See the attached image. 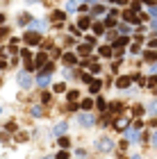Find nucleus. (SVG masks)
Here are the masks:
<instances>
[{
    "label": "nucleus",
    "instance_id": "17",
    "mask_svg": "<svg viewBox=\"0 0 157 159\" xmlns=\"http://www.w3.org/2000/svg\"><path fill=\"white\" fill-rule=\"evenodd\" d=\"M43 64H46V55H36V62H34V68L43 66Z\"/></svg>",
    "mask_w": 157,
    "mask_h": 159
},
{
    "label": "nucleus",
    "instance_id": "11",
    "mask_svg": "<svg viewBox=\"0 0 157 159\" xmlns=\"http://www.w3.org/2000/svg\"><path fill=\"white\" fill-rule=\"evenodd\" d=\"M143 57H146L148 62H157V50H152V48H150V50L143 52Z\"/></svg>",
    "mask_w": 157,
    "mask_h": 159
},
{
    "label": "nucleus",
    "instance_id": "34",
    "mask_svg": "<svg viewBox=\"0 0 157 159\" xmlns=\"http://www.w3.org/2000/svg\"><path fill=\"white\" fill-rule=\"evenodd\" d=\"M148 46H150L152 50H157V39H150V41H148Z\"/></svg>",
    "mask_w": 157,
    "mask_h": 159
},
{
    "label": "nucleus",
    "instance_id": "22",
    "mask_svg": "<svg viewBox=\"0 0 157 159\" xmlns=\"http://www.w3.org/2000/svg\"><path fill=\"white\" fill-rule=\"evenodd\" d=\"M77 98H80V93H77V91H68V100H71V102H75Z\"/></svg>",
    "mask_w": 157,
    "mask_h": 159
},
{
    "label": "nucleus",
    "instance_id": "31",
    "mask_svg": "<svg viewBox=\"0 0 157 159\" xmlns=\"http://www.w3.org/2000/svg\"><path fill=\"white\" fill-rule=\"evenodd\" d=\"M55 91H57V93H64L66 87H64V84H55Z\"/></svg>",
    "mask_w": 157,
    "mask_h": 159
},
{
    "label": "nucleus",
    "instance_id": "44",
    "mask_svg": "<svg viewBox=\"0 0 157 159\" xmlns=\"http://www.w3.org/2000/svg\"><path fill=\"white\" fill-rule=\"evenodd\" d=\"M143 2H148V5H150V2H155V0H143Z\"/></svg>",
    "mask_w": 157,
    "mask_h": 159
},
{
    "label": "nucleus",
    "instance_id": "36",
    "mask_svg": "<svg viewBox=\"0 0 157 159\" xmlns=\"http://www.w3.org/2000/svg\"><path fill=\"white\" fill-rule=\"evenodd\" d=\"M75 7H77V5H75V2H73V0H71V2L66 5V9H68V11H73V9H75Z\"/></svg>",
    "mask_w": 157,
    "mask_h": 159
},
{
    "label": "nucleus",
    "instance_id": "29",
    "mask_svg": "<svg viewBox=\"0 0 157 159\" xmlns=\"http://www.w3.org/2000/svg\"><path fill=\"white\" fill-rule=\"evenodd\" d=\"M109 109H111V112H121V105H118V102H111Z\"/></svg>",
    "mask_w": 157,
    "mask_h": 159
},
{
    "label": "nucleus",
    "instance_id": "16",
    "mask_svg": "<svg viewBox=\"0 0 157 159\" xmlns=\"http://www.w3.org/2000/svg\"><path fill=\"white\" fill-rule=\"evenodd\" d=\"M77 52H80V55H89V52H91V43H84V46H80V48H77Z\"/></svg>",
    "mask_w": 157,
    "mask_h": 159
},
{
    "label": "nucleus",
    "instance_id": "43",
    "mask_svg": "<svg viewBox=\"0 0 157 159\" xmlns=\"http://www.w3.org/2000/svg\"><path fill=\"white\" fill-rule=\"evenodd\" d=\"M2 21H5V16H2V14H0V23H2Z\"/></svg>",
    "mask_w": 157,
    "mask_h": 159
},
{
    "label": "nucleus",
    "instance_id": "37",
    "mask_svg": "<svg viewBox=\"0 0 157 159\" xmlns=\"http://www.w3.org/2000/svg\"><path fill=\"white\" fill-rule=\"evenodd\" d=\"M5 34H7V27H0V39H2Z\"/></svg>",
    "mask_w": 157,
    "mask_h": 159
},
{
    "label": "nucleus",
    "instance_id": "39",
    "mask_svg": "<svg viewBox=\"0 0 157 159\" xmlns=\"http://www.w3.org/2000/svg\"><path fill=\"white\" fill-rule=\"evenodd\" d=\"M150 73H152V75H157V62L152 64V71H150Z\"/></svg>",
    "mask_w": 157,
    "mask_h": 159
},
{
    "label": "nucleus",
    "instance_id": "40",
    "mask_svg": "<svg viewBox=\"0 0 157 159\" xmlns=\"http://www.w3.org/2000/svg\"><path fill=\"white\" fill-rule=\"evenodd\" d=\"M150 14H152V16L157 18V7H152V9H150Z\"/></svg>",
    "mask_w": 157,
    "mask_h": 159
},
{
    "label": "nucleus",
    "instance_id": "15",
    "mask_svg": "<svg viewBox=\"0 0 157 159\" xmlns=\"http://www.w3.org/2000/svg\"><path fill=\"white\" fill-rule=\"evenodd\" d=\"M77 25H80V30H89L91 21H89V18H80V21H77Z\"/></svg>",
    "mask_w": 157,
    "mask_h": 159
},
{
    "label": "nucleus",
    "instance_id": "30",
    "mask_svg": "<svg viewBox=\"0 0 157 159\" xmlns=\"http://www.w3.org/2000/svg\"><path fill=\"white\" fill-rule=\"evenodd\" d=\"M96 107H98V109H105L107 105H105V100H100V98H98V100H96Z\"/></svg>",
    "mask_w": 157,
    "mask_h": 159
},
{
    "label": "nucleus",
    "instance_id": "42",
    "mask_svg": "<svg viewBox=\"0 0 157 159\" xmlns=\"http://www.w3.org/2000/svg\"><path fill=\"white\" fill-rule=\"evenodd\" d=\"M152 27H155V30H157V21H152Z\"/></svg>",
    "mask_w": 157,
    "mask_h": 159
},
{
    "label": "nucleus",
    "instance_id": "25",
    "mask_svg": "<svg viewBox=\"0 0 157 159\" xmlns=\"http://www.w3.org/2000/svg\"><path fill=\"white\" fill-rule=\"evenodd\" d=\"M32 27H36V30H43V27H46V23H41V21H32Z\"/></svg>",
    "mask_w": 157,
    "mask_h": 159
},
{
    "label": "nucleus",
    "instance_id": "20",
    "mask_svg": "<svg viewBox=\"0 0 157 159\" xmlns=\"http://www.w3.org/2000/svg\"><path fill=\"white\" fill-rule=\"evenodd\" d=\"M105 25H107V27H114V25H116V21H114V14H109V16H107Z\"/></svg>",
    "mask_w": 157,
    "mask_h": 159
},
{
    "label": "nucleus",
    "instance_id": "35",
    "mask_svg": "<svg viewBox=\"0 0 157 159\" xmlns=\"http://www.w3.org/2000/svg\"><path fill=\"white\" fill-rule=\"evenodd\" d=\"M82 82H86V84H91V75H86V73H84V75H82Z\"/></svg>",
    "mask_w": 157,
    "mask_h": 159
},
{
    "label": "nucleus",
    "instance_id": "45",
    "mask_svg": "<svg viewBox=\"0 0 157 159\" xmlns=\"http://www.w3.org/2000/svg\"><path fill=\"white\" fill-rule=\"evenodd\" d=\"M43 159H52V157H43Z\"/></svg>",
    "mask_w": 157,
    "mask_h": 159
},
{
    "label": "nucleus",
    "instance_id": "18",
    "mask_svg": "<svg viewBox=\"0 0 157 159\" xmlns=\"http://www.w3.org/2000/svg\"><path fill=\"white\" fill-rule=\"evenodd\" d=\"M93 32L102 36V32H105V25H102V23H93Z\"/></svg>",
    "mask_w": 157,
    "mask_h": 159
},
{
    "label": "nucleus",
    "instance_id": "27",
    "mask_svg": "<svg viewBox=\"0 0 157 159\" xmlns=\"http://www.w3.org/2000/svg\"><path fill=\"white\" fill-rule=\"evenodd\" d=\"M125 43H127V36H121V39H118V41H116V48L125 46Z\"/></svg>",
    "mask_w": 157,
    "mask_h": 159
},
{
    "label": "nucleus",
    "instance_id": "21",
    "mask_svg": "<svg viewBox=\"0 0 157 159\" xmlns=\"http://www.w3.org/2000/svg\"><path fill=\"white\" fill-rule=\"evenodd\" d=\"M143 112H146V109H143V107H141V105H137V107L132 109V114H134V116H141V114H143Z\"/></svg>",
    "mask_w": 157,
    "mask_h": 159
},
{
    "label": "nucleus",
    "instance_id": "26",
    "mask_svg": "<svg viewBox=\"0 0 157 159\" xmlns=\"http://www.w3.org/2000/svg\"><path fill=\"white\" fill-rule=\"evenodd\" d=\"M59 145L66 150V148H68V139H66V136H61V139H59Z\"/></svg>",
    "mask_w": 157,
    "mask_h": 159
},
{
    "label": "nucleus",
    "instance_id": "28",
    "mask_svg": "<svg viewBox=\"0 0 157 159\" xmlns=\"http://www.w3.org/2000/svg\"><path fill=\"white\" fill-rule=\"evenodd\" d=\"M55 159H68V152H66V150H61V152H57Z\"/></svg>",
    "mask_w": 157,
    "mask_h": 159
},
{
    "label": "nucleus",
    "instance_id": "19",
    "mask_svg": "<svg viewBox=\"0 0 157 159\" xmlns=\"http://www.w3.org/2000/svg\"><path fill=\"white\" fill-rule=\"evenodd\" d=\"M100 57H111V48L109 46H102L100 48Z\"/></svg>",
    "mask_w": 157,
    "mask_h": 159
},
{
    "label": "nucleus",
    "instance_id": "8",
    "mask_svg": "<svg viewBox=\"0 0 157 159\" xmlns=\"http://www.w3.org/2000/svg\"><path fill=\"white\" fill-rule=\"evenodd\" d=\"M100 87H102L100 80H91V84H89V91H91V93H98V91H100Z\"/></svg>",
    "mask_w": 157,
    "mask_h": 159
},
{
    "label": "nucleus",
    "instance_id": "6",
    "mask_svg": "<svg viewBox=\"0 0 157 159\" xmlns=\"http://www.w3.org/2000/svg\"><path fill=\"white\" fill-rule=\"evenodd\" d=\"M36 82H39V87H48V84H50V75H48V73H39Z\"/></svg>",
    "mask_w": 157,
    "mask_h": 159
},
{
    "label": "nucleus",
    "instance_id": "5",
    "mask_svg": "<svg viewBox=\"0 0 157 159\" xmlns=\"http://www.w3.org/2000/svg\"><path fill=\"white\" fill-rule=\"evenodd\" d=\"M132 80H134V77H118V80H116V87L118 89H130Z\"/></svg>",
    "mask_w": 157,
    "mask_h": 159
},
{
    "label": "nucleus",
    "instance_id": "12",
    "mask_svg": "<svg viewBox=\"0 0 157 159\" xmlns=\"http://www.w3.org/2000/svg\"><path fill=\"white\" fill-rule=\"evenodd\" d=\"M66 127H68V125H66V123H57V125H55V134H57V136H61V134H66Z\"/></svg>",
    "mask_w": 157,
    "mask_h": 159
},
{
    "label": "nucleus",
    "instance_id": "13",
    "mask_svg": "<svg viewBox=\"0 0 157 159\" xmlns=\"http://www.w3.org/2000/svg\"><path fill=\"white\" fill-rule=\"evenodd\" d=\"M64 62L66 64H77V57L73 55V52H66V55H64Z\"/></svg>",
    "mask_w": 157,
    "mask_h": 159
},
{
    "label": "nucleus",
    "instance_id": "7",
    "mask_svg": "<svg viewBox=\"0 0 157 159\" xmlns=\"http://www.w3.org/2000/svg\"><path fill=\"white\" fill-rule=\"evenodd\" d=\"M125 134H127V139H132V141H137V139H139V130L134 127V125H132V127H127Z\"/></svg>",
    "mask_w": 157,
    "mask_h": 159
},
{
    "label": "nucleus",
    "instance_id": "24",
    "mask_svg": "<svg viewBox=\"0 0 157 159\" xmlns=\"http://www.w3.org/2000/svg\"><path fill=\"white\" fill-rule=\"evenodd\" d=\"M52 18H55V21H61V18H66V14H64V11H55Z\"/></svg>",
    "mask_w": 157,
    "mask_h": 159
},
{
    "label": "nucleus",
    "instance_id": "9",
    "mask_svg": "<svg viewBox=\"0 0 157 159\" xmlns=\"http://www.w3.org/2000/svg\"><path fill=\"white\" fill-rule=\"evenodd\" d=\"M123 18H125L127 23H139V21H141V18H137V16H134V11H125V14H123Z\"/></svg>",
    "mask_w": 157,
    "mask_h": 159
},
{
    "label": "nucleus",
    "instance_id": "4",
    "mask_svg": "<svg viewBox=\"0 0 157 159\" xmlns=\"http://www.w3.org/2000/svg\"><path fill=\"white\" fill-rule=\"evenodd\" d=\"M18 84H20V89H30V84H32L30 71H23V73H18Z\"/></svg>",
    "mask_w": 157,
    "mask_h": 159
},
{
    "label": "nucleus",
    "instance_id": "32",
    "mask_svg": "<svg viewBox=\"0 0 157 159\" xmlns=\"http://www.w3.org/2000/svg\"><path fill=\"white\" fill-rule=\"evenodd\" d=\"M41 114H43V112H41V107H32V116H41Z\"/></svg>",
    "mask_w": 157,
    "mask_h": 159
},
{
    "label": "nucleus",
    "instance_id": "2",
    "mask_svg": "<svg viewBox=\"0 0 157 159\" xmlns=\"http://www.w3.org/2000/svg\"><path fill=\"white\" fill-rule=\"evenodd\" d=\"M23 39H25V43H30V46H36V43H41V34H39V32H34V30H27Z\"/></svg>",
    "mask_w": 157,
    "mask_h": 159
},
{
    "label": "nucleus",
    "instance_id": "3",
    "mask_svg": "<svg viewBox=\"0 0 157 159\" xmlns=\"http://www.w3.org/2000/svg\"><path fill=\"white\" fill-rule=\"evenodd\" d=\"M77 123H80L82 127H91V125L96 123V118H93L91 114H77Z\"/></svg>",
    "mask_w": 157,
    "mask_h": 159
},
{
    "label": "nucleus",
    "instance_id": "10",
    "mask_svg": "<svg viewBox=\"0 0 157 159\" xmlns=\"http://www.w3.org/2000/svg\"><path fill=\"white\" fill-rule=\"evenodd\" d=\"M114 130H127V118H118L114 123Z\"/></svg>",
    "mask_w": 157,
    "mask_h": 159
},
{
    "label": "nucleus",
    "instance_id": "23",
    "mask_svg": "<svg viewBox=\"0 0 157 159\" xmlns=\"http://www.w3.org/2000/svg\"><path fill=\"white\" fill-rule=\"evenodd\" d=\"M30 18H32V16H25V14H23V16L18 18V23H20V25H27V23H30Z\"/></svg>",
    "mask_w": 157,
    "mask_h": 159
},
{
    "label": "nucleus",
    "instance_id": "14",
    "mask_svg": "<svg viewBox=\"0 0 157 159\" xmlns=\"http://www.w3.org/2000/svg\"><path fill=\"white\" fill-rule=\"evenodd\" d=\"M146 112H148V114H152V116H157V100H152V102L148 105Z\"/></svg>",
    "mask_w": 157,
    "mask_h": 159
},
{
    "label": "nucleus",
    "instance_id": "33",
    "mask_svg": "<svg viewBox=\"0 0 157 159\" xmlns=\"http://www.w3.org/2000/svg\"><path fill=\"white\" fill-rule=\"evenodd\" d=\"M5 130H7V132H14V130H16V123H7Z\"/></svg>",
    "mask_w": 157,
    "mask_h": 159
},
{
    "label": "nucleus",
    "instance_id": "38",
    "mask_svg": "<svg viewBox=\"0 0 157 159\" xmlns=\"http://www.w3.org/2000/svg\"><path fill=\"white\" fill-rule=\"evenodd\" d=\"M152 145H157V130H155V134H152Z\"/></svg>",
    "mask_w": 157,
    "mask_h": 159
},
{
    "label": "nucleus",
    "instance_id": "41",
    "mask_svg": "<svg viewBox=\"0 0 157 159\" xmlns=\"http://www.w3.org/2000/svg\"><path fill=\"white\" fill-rule=\"evenodd\" d=\"M132 159H141V157H139V154H132Z\"/></svg>",
    "mask_w": 157,
    "mask_h": 159
},
{
    "label": "nucleus",
    "instance_id": "1",
    "mask_svg": "<svg viewBox=\"0 0 157 159\" xmlns=\"http://www.w3.org/2000/svg\"><path fill=\"white\" fill-rule=\"evenodd\" d=\"M111 148H114V141H111L109 136H102L96 141V150L98 152H111Z\"/></svg>",
    "mask_w": 157,
    "mask_h": 159
}]
</instances>
